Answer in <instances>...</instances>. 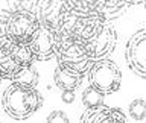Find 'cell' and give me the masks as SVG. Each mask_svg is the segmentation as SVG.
I'll list each match as a JSON object with an SVG mask.
<instances>
[{"instance_id": "e0dca14e", "label": "cell", "mask_w": 146, "mask_h": 123, "mask_svg": "<svg viewBox=\"0 0 146 123\" xmlns=\"http://www.w3.org/2000/svg\"><path fill=\"white\" fill-rule=\"evenodd\" d=\"M104 2V8H105V17L108 12H119L122 11L125 6V0H102Z\"/></svg>"}, {"instance_id": "8992f818", "label": "cell", "mask_w": 146, "mask_h": 123, "mask_svg": "<svg viewBox=\"0 0 146 123\" xmlns=\"http://www.w3.org/2000/svg\"><path fill=\"white\" fill-rule=\"evenodd\" d=\"M61 40V32L52 26L40 23V27L29 43L36 61H49L56 56V49Z\"/></svg>"}, {"instance_id": "7402d4cb", "label": "cell", "mask_w": 146, "mask_h": 123, "mask_svg": "<svg viewBox=\"0 0 146 123\" xmlns=\"http://www.w3.org/2000/svg\"><path fill=\"white\" fill-rule=\"evenodd\" d=\"M2 81H3V77H2V76H0V84H2Z\"/></svg>"}, {"instance_id": "277c9868", "label": "cell", "mask_w": 146, "mask_h": 123, "mask_svg": "<svg viewBox=\"0 0 146 123\" xmlns=\"http://www.w3.org/2000/svg\"><path fill=\"white\" fill-rule=\"evenodd\" d=\"M87 77H88L90 87L100 91L104 96L116 93L122 85V73L119 67L108 58L93 61L87 73Z\"/></svg>"}, {"instance_id": "9c48e42d", "label": "cell", "mask_w": 146, "mask_h": 123, "mask_svg": "<svg viewBox=\"0 0 146 123\" xmlns=\"http://www.w3.org/2000/svg\"><path fill=\"white\" fill-rule=\"evenodd\" d=\"M79 123H128V120L122 109L100 105L96 108H87Z\"/></svg>"}, {"instance_id": "7a4b0ae2", "label": "cell", "mask_w": 146, "mask_h": 123, "mask_svg": "<svg viewBox=\"0 0 146 123\" xmlns=\"http://www.w3.org/2000/svg\"><path fill=\"white\" fill-rule=\"evenodd\" d=\"M105 23H107V17L100 12L79 14L67 8L61 18L58 30L62 35H67L82 44H87L102 30Z\"/></svg>"}, {"instance_id": "30bf717a", "label": "cell", "mask_w": 146, "mask_h": 123, "mask_svg": "<svg viewBox=\"0 0 146 123\" xmlns=\"http://www.w3.org/2000/svg\"><path fill=\"white\" fill-rule=\"evenodd\" d=\"M82 77H84V75L64 65H58L53 73L55 84L61 91H75L78 87H81Z\"/></svg>"}, {"instance_id": "ffe728a7", "label": "cell", "mask_w": 146, "mask_h": 123, "mask_svg": "<svg viewBox=\"0 0 146 123\" xmlns=\"http://www.w3.org/2000/svg\"><path fill=\"white\" fill-rule=\"evenodd\" d=\"M61 99H62L64 103H72L73 100H75V91H62Z\"/></svg>"}, {"instance_id": "4fadbf2b", "label": "cell", "mask_w": 146, "mask_h": 123, "mask_svg": "<svg viewBox=\"0 0 146 123\" xmlns=\"http://www.w3.org/2000/svg\"><path fill=\"white\" fill-rule=\"evenodd\" d=\"M9 47H11V52L14 55V58H15L17 64L21 68L29 67L36 61L29 44H18V43H14V41L9 40Z\"/></svg>"}, {"instance_id": "44dd1931", "label": "cell", "mask_w": 146, "mask_h": 123, "mask_svg": "<svg viewBox=\"0 0 146 123\" xmlns=\"http://www.w3.org/2000/svg\"><path fill=\"white\" fill-rule=\"evenodd\" d=\"M146 0H125L126 5H139V3H143Z\"/></svg>"}, {"instance_id": "7c38bea8", "label": "cell", "mask_w": 146, "mask_h": 123, "mask_svg": "<svg viewBox=\"0 0 146 123\" xmlns=\"http://www.w3.org/2000/svg\"><path fill=\"white\" fill-rule=\"evenodd\" d=\"M68 9L79 14H94L100 12L105 15V8L102 0H64Z\"/></svg>"}, {"instance_id": "9a60e30c", "label": "cell", "mask_w": 146, "mask_h": 123, "mask_svg": "<svg viewBox=\"0 0 146 123\" xmlns=\"http://www.w3.org/2000/svg\"><path fill=\"white\" fill-rule=\"evenodd\" d=\"M102 100H104V94L96 88H93V87L85 88V91L82 93V103L85 105V109L100 106V105H104Z\"/></svg>"}, {"instance_id": "cb8c5ba5", "label": "cell", "mask_w": 146, "mask_h": 123, "mask_svg": "<svg viewBox=\"0 0 146 123\" xmlns=\"http://www.w3.org/2000/svg\"><path fill=\"white\" fill-rule=\"evenodd\" d=\"M0 106H2V102H0Z\"/></svg>"}, {"instance_id": "ac0fdd59", "label": "cell", "mask_w": 146, "mask_h": 123, "mask_svg": "<svg viewBox=\"0 0 146 123\" xmlns=\"http://www.w3.org/2000/svg\"><path fill=\"white\" fill-rule=\"evenodd\" d=\"M46 123H68V117L66 116V112L59 111V109H55V111H52L47 116Z\"/></svg>"}, {"instance_id": "6da1fadb", "label": "cell", "mask_w": 146, "mask_h": 123, "mask_svg": "<svg viewBox=\"0 0 146 123\" xmlns=\"http://www.w3.org/2000/svg\"><path fill=\"white\" fill-rule=\"evenodd\" d=\"M2 106L9 117L25 120L43 106V94L36 87L11 82L3 93Z\"/></svg>"}, {"instance_id": "603a6c76", "label": "cell", "mask_w": 146, "mask_h": 123, "mask_svg": "<svg viewBox=\"0 0 146 123\" xmlns=\"http://www.w3.org/2000/svg\"><path fill=\"white\" fill-rule=\"evenodd\" d=\"M145 8H146V2H145Z\"/></svg>"}, {"instance_id": "3957f363", "label": "cell", "mask_w": 146, "mask_h": 123, "mask_svg": "<svg viewBox=\"0 0 146 123\" xmlns=\"http://www.w3.org/2000/svg\"><path fill=\"white\" fill-rule=\"evenodd\" d=\"M56 59L58 65L68 67L72 70L81 73V75L88 73L91 64H93V59L90 58L85 49V44L62 34L56 49Z\"/></svg>"}, {"instance_id": "ba28073f", "label": "cell", "mask_w": 146, "mask_h": 123, "mask_svg": "<svg viewBox=\"0 0 146 123\" xmlns=\"http://www.w3.org/2000/svg\"><path fill=\"white\" fill-rule=\"evenodd\" d=\"M117 43V34L114 30V27L110 23H105L102 30L94 36L91 41L85 44V49L88 52L90 58L93 61L98 59H107L110 55L113 53L114 47Z\"/></svg>"}, {"instance_id": "52a82bcc", "label": "cell", "mask_w": 146, "mask_h": 123, "mask_svg": "<svg viewBox=\"0 0 146 123\" xmlns=\"http://www.w3.org/2000/svg\"><path fill=\"white\" fill-rule=\"evenodd\" d=\"M125 56L131 71L146 79V29H140L131 35L126 43Z\"/></svg>"}, {"instance_id": "5bb4252c", "label": "cell", "mask_w": 146, "mask_h": 123, "mask_svg": "<svg viewBox=\"0 0 146 123\" xmlns=\"http://www.w3.org/2000/svg\"><path fill=\"white\" fill-rule=\"evenodd\" d=\"M12 82L17 84H23V85H29V87H36L40 82V73L35 70L32 65L29 67H23L18 70V73L14 76Z\"/></svg>"}, {"instance_id": "8fae6325", "label": "cell", "mask_w": 146, "mask_h": 123, "mask_svg": "<svg viewBox=\"0 0 146 123\" xmlns=\"http://www.w3.org/2000/svg\"><path fill=\"white\" fill-rule=\"evenodd\" d=\"M20 65L17 64L15 58L11 52L9 47V40H6V43L0 46V76L3 79H14V76L20 70Z\"/></svg>"}, {"instance_id": "2e32d148", "label": "cell", "mask_w": 146, "mask_h": 123, "mask_svg": "<svg viewBox=\"0 0 146 123\" xmlns=\"http://www.w3.org/2000/svg\"><path fill=\"white\" fill-rule=\"evenodd\" d=\"M129 116L137 122H141L146 118V102L143 99H134L129 103Z\"/></svg>"}, {"instance_id": "d6986e66", "label": "cell", "mask_w": 146, "mask_h": 123, "mask_svg": "<svg viewBox=\"0 0 146 123\" xmlns=\"http://www.w3.org/2000/svg\"><path fill=\"white\" fill-rule=\"evenodd\" d=\"M8 40V35H6V20H3L0 17V46L6 43Z\"/></svg>"}, {"instance_id": "5b68a950", "label": "cell", "mask_w": 146, "mask_h": 123, "mask_svg": "<svg viewBox=\"0 0 146 123\" xmlns=\"http://www.w3.org/2000/svg\"><path fill=\"white\" fill-rule=\"evenodd\" d=\"M40 27V20L32 11L18 9L6 18L8 40L18 44H29Z\"/></svg>"}]
</instances>
